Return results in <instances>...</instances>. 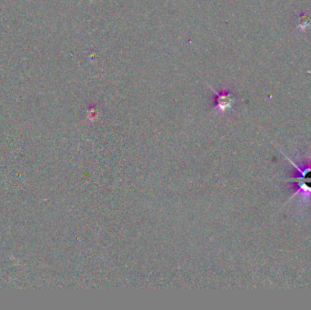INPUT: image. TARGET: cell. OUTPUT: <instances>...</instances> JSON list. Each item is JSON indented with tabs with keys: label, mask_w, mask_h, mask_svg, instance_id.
Segmentation results:
<instances>
[{
	"label": "cell",
	"mask_w": 311,
	"mask_h": 310,
	"mask_svg": "<svg viewBox=\"0 0 311 310\" xmlns=\"http://www.w3.org/2000/svg\"><path fill=\"white\" fill-rule=\"evenodd\" d=\"M311 26L310 15H308L307 12H302L299 14V19H298V25L297 28L301 29L302 31L307 30Z\"/></svg>",
	"instance_id": "3957f363"
},
{
	"label": "cell",
	"mask_w": 311,
	"mask_h": 310,
	"mask_svg": "<svg viewBox=\"0 0 311 310\" xmlns=\"http://www.w3.org/2000/svg\"><path fill=\"white\" fill-rule=\"evenodd\" d=\"M235 101L233 95L228 91H223L221 94H217V108L220 111H226L230 108Z\"/></svg>",
	"instance_id": "7a4b0ae2"
},
{
	"label": "cell",
	"mask_w": 311,
	"mask_h": 310,
	"mask_svg": "<svg viewBox=\"0 0 311 310\" xmlns=\"http://www.w3.org/2000/svg\"><path fill=\"white\" fill-rule=\"evenodd\" d=\"M280 152L282 153V155L286 158V160H288L290 163L296 169L294 176L286 180V181L295 183V188H296L294 194L291 196V198L288 200L287 202H290L293 197L298 196V195L301 196V197L305 198V200L309 198V197H311V164L310 165L304 164L300 167V166H298L297 164L294 163L281 150H280Z\"/></svg>",
	"instance_id": "6da1fadb"
}]
</instances>
